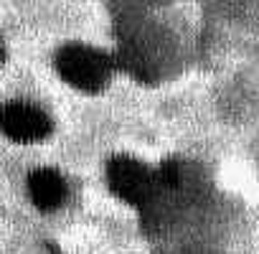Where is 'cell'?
Here are the masks:
<instances>
[{"mask_svg":"<svg viewBox=\"0 0 259 254\" xmlns=\"http://www.w3.org/2000/svg\"><path fill=\"white\" fill-rule=\"evenodd\" d=\"M117 61L87 44H66L56 54L59 76L79 92H99L109 84Z\"/></svg>","mask_w":259,"mask_h":254,"instance_id":"1","label":"cell"},{"mask_svg":"<svg viewBox=\"0 0 259 254\" xmlns=\"http://www.w3.org/2000/svg\"><path fill=\"white\" fill-rule=\"evenodd\" d=\"M107 186L119 201L148 208L155 193V171H150L138 158L117 155L107 163Z\"/></svg>","mask_w":259,"mask_h":254,"instance_id":"2","label":"cell"},{"mask_svg":"<svg viewBox=\"0 0 259 254\" xmlns=\"http://www.w3.org/2000/svg\"><path fill=\"white\" fill-rule=\"evenodd\" d=\"M0 130H3L13 143L33 145L49 138L51 119L49 114L31 104V102H8L0 109Z\"/></svg>","mask_w":259,"mask_h":254,"instance_id":"3","label":"cell"},{"mask_svg":"<svg viewBox=\"0 0 259 254\" xmlns=\"http://www.w3.org/2000/svg\"><path fill=\"white\" fill-rule=\"evenodd\" d=\"M28 193L36 208L56 211L66 201V181L54 168H36L28 176Z\"/></svg>","mask_w":259,"mask_h":254,"instance_id":"4","label":"cell"},{"mask_svg":"<svg viewBox=\"0 0 259 254\" xmlns=\"http://www.w3.org/2000/svg\"><path fill=\"white\" fill-rule=\"evenodd\" d=\"M3 59H6V49H3V41H0V64H3Z\"/></svg>","mask_w":259,"mask_h":254,"instance_id":"5","label":"cell"},{"mask_svg":"<svg viewBox=\"0 0 259 254\" xmlns=\"http://www.w3.org/2000/svg\"><path fill=\"white\" fill-rule=\"evenodd\" d=\"M54 254H59V251H54Z\"/></svg>","mask_w":259,"mask_h":254,"instance_id":"6","label":"cell"}]
</instances>
